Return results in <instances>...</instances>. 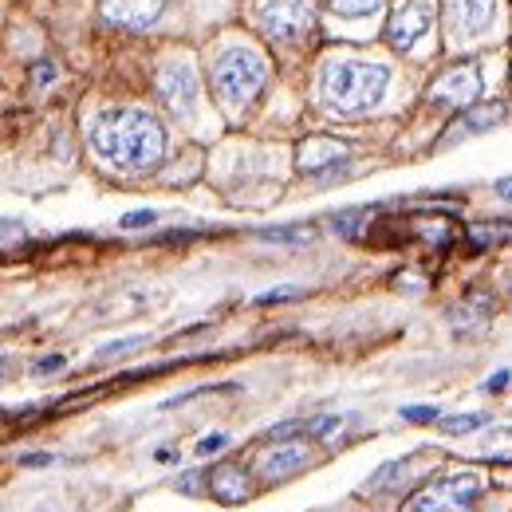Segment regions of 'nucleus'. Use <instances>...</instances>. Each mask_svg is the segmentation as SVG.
<instances>
[{
  "label": "nucleus",
  "instance_id": "nucleus-18",
  "mask_svg": "<svg viewBox=\"0 0 512 512\" xmlns=\"http://www.w3.org/2000/svg\"><path fill=\"white\" fill-rule=\"evenodd\" d=\"M138 347H146V335H127V339H115V343H107V347H99V351H95V363L127 359V355H134Z\"/></svg>",
  "mask_w": 512,
  "mask_h": 512
},
{
  "label": "nucleus",
  "instance_id": "nucleus-29",
  "mask_svg": "<svg viewBox=\"0 0 512 512\" xmlns=\"http://www.w3.org/2000/svg\"><path fill=\"white\" fill-rule=\"evenodd\" d=\"M509 371H497V375H493V379H489V383H485V390H489V394H501V390H505V386H509Z\"/></svg>",
  "mask_w": 512,
  "mask_h": 512
},
{
  "label": "nucleus",
  "instance_id": "nucleus-31",
  "mask_svg": "<svg viewBox=\"0 0 512 512\" xmlns=\"http://www.w3.org/2000/svg\"><path fill=\"white\" fill-rule=\"evenodd\" d=\"M12 241H16V221L4 217V249H12Z\"/></svg>",
  "mask_w": 512,
  "mask_h": 512
},
{
  "label": "nucleus",
  "instance_id": "nucleus-20",
  "mask_svg": "<svg viewBox=\"0 0 512 512\" xmlns=\"http://www.w3.org/2000/svg\"><path fill=\"white\" fill-rule=\"evenodd\" d=\"M481 426H489V414H449V418H442L446 434H469V430H481Z\"/></svg>",
  "mask_w": 512,
  "mask_h": 512
},
{
  "label": "nucleus",
  "instance_id": "nucleus-30",
  "mask_svg": "<svg viewBox=\"0 0 512 512\" xmlns=\"http://www.w3.org/2000/svg\"><path fill=\"white\" fill-rule=\"evenodd\" d=\"M52 79H56V67H52V64L36 67V83H52Z\"/></svg>",
  "mask_w": 512,
  "mask_h": 512
},
{
  "label": "nucleus",
  "instance_id": "nucleus-19",
  "mask_svg": "<svg viewBox=\"0 0 512 512\" xmlns=\"http://www.w3.org/2000/svg\"><path fill=\"white\" fill-rule=\"evenodd\" d=\"M469 241H473L477 249H485V245H501V241H512V225H477V229H469Z\"/></svg>",
  "mask_w": 512,
  "mask_h": 512
},
{
  "label": "nucleus",
  "instance_id": "nucleus-28",
  "mask_svg": "<svg viewBox=\"0 0 512 512\" xmlns=\"http://www.w3.org/2000/svg\"><path fill=\"white\" fill-rule=\"evenodd\" d=\"M174 489H182V493H197V489H201V473H197V469L182 473V477L174 481Z\"/></svg>",
  "mask_w": 512,
  "mask_h": 512
},
{
  "label": "nucleus",
  "instance_id": "nucleus-26",
  "mask_svg": "<svg viewBox=\"0 0 512 512\" xmlns=\"http://www.w3.org/2000/svg\"><path fill=\"white\" fill-rule=\"evenodd\" d=\"M64 355H40L36 363H32V375H56V371H64Z\"/></svg>",
  "mask_w": 512,
  "mask_h": 512
},
{
  "label": "nucleus",
  "instance_id": "nucleus-13",
  "mask_svg": "<svg viewBox=\"0 0 512 512\" xmlns=\"http://www.w3.org/2000/svg\"><path fill=\"white\" fill-rule=\"evenodd\" d=\"M300 158V170L304 174H320V170H327V166H335V162H343L347 154H351V146L347 142H339V138H304L300 142V150H296Z\"/></svg>",
  "mask_w": 512,
  "mask_h": 512
},
{
  "label": "nucleus",
  "instance_id": "nucleus-22",
  "mask_svg": "<svg viewBox=\"0 0 512 512\" xmlns=\"http://www.w3.org/2000/svg\"><path fill=\"white\" fill-rule=\"evenodd\" d=\"M327 4H331V12H335V16H347V20L367 16V12H375V8H379V0H327Z\"/></svg>",
  "mask_w": 512,
  "mask_h": 512
},
{
  "label": "nucleus",
  "instance_id": "nucleus-6",
  "mask_svg": "<svg viewBox=\"0 0 512 512\" xmlns=\"http://www.w3.org/2000/svg\"><path fill=\"white\" fill-rule=\"evenodd\" d=\"M154 87H158V99L178 119H193V107H197V71H193V64H186V60L162 64L154 75Z\"/></svg>",
  "mask_w": 512,
  "mask_h": 512
},
{
  "label": "nucleus",
  "instance_id": "nucleus-2",
  "mask_svg": "<svg viewBox=\"0 0 512 512\" xmlns=\"http://www.w3.org/2000/svg\"><path fill=\"white\" fill-rule=\"evenodd\" d=\"M390 83V67L367 60H331L320 71V95L327 107L343 115H363L383 99Z\"/></svg>",
  "mask_w": 512,
  "mask_h": 512
},
{
  "label": "nucleus",
  "instance_id": "nucleus-34",
  "mask_svg": "<svg viewBox=\"0 0 512 512\" xmlns=\"http://www.w3.org/2000/svg\"><path fill=\"white\" fill-rule=\"evenodd\" d=\"M497 197H501V201H512V178H501V182H497Z\"/></svg>",
  "mask_w": 512,
  "mask_h": 512
},
{
  "label": "nucleus",
  "instance_id": "nucleus-15",
  "mask_svg": "<svg viewBox=\"0 0 512 512\" xmlns=\"http://www.w3.org/2000/svg\"><path fill=\"white\" fill-rule=\"evenodd\" d=\"M209 493L225 505H241L249 497V481H245V469L233 465V461H221L217 469H209Z\"/></svg>",
  "mask_w": 512,
  "mask_h": 512
},
{
  "label": "nucleus",
  "instance_id": "nucleus-7",
  "mask_svg": "<svg viewBox=\"0 0 512 512\" xmlns=\"http://www.w3.org/2000/svg\"><path fill=\"white\" fill-rule=\"evenodd\" d=\"M430 24H434V4H430V0H410V4H402V8L394 12V20H390V28H386V40H390V48L410 52V48L430 32Z\"/></svg>",
  "mask_w": 512,
  "mask_h": 512
},
{
  "label": "nucleus",
  "instance_id": "nucleus-10",
  "mask_svg": "<svg viewBox=\"0 0 512 512\" xmlns=\"http://www.w3.org/2000/svg\"><path fill=\"white\" fill-rule=\"evenodd\" d=\"M501 119H505V103H473V107H465V111L453 119V127L442 134L438 146H457V142H465V138H477V134L497 127Z\"/></svg>",
  "mask_w": 512,
  "mask_h": 512
},
{
  "label": "nucleus",
  "instance_id": "nucleus-25",
  "mask_svg": "<svg viewBox=\"0 0 512 512\" xmlns=\"http://www.w3.org/2000/svg\"><path fill=\"white\" fill-rule=\"evenodd\" d=\"M363 213H367V209H351V213H339V217H331V229L347 237V233H355V229H359V221H355V217H363Z\"/></svg>",
  "mask_w": 512,
  "mask_h": 512
},
{
  "label": "nucleus",
  "instance_id": "nucleus-5",
  "mask_svg": "<svg viewBox=\"0 0 512 512\" xmlns=\"http://www.w3.org/2000/svg\"><path fill=\"white\" fill-rule=\"evenodd\" d=\"M256 24L272 40H304L312 32V4L308 0H260Z\"/></svg>",
  "mask_w": 512,
  "mask_h": 512
},
{
  "label": "nucleus",
  "instance_id": "nucleus-12",
  "mask_svg": "<svg viewBox=\"0 0 512 512\" xmlns=\"http://www.w3.org/2000/svg\"><path fill=\"white\" fill-rule=\"evenodd\" d=\"M99 4H103V16L119 28H146L166 8V0H99Z\"/></svg>",
  "mask_w": 512,
  "mask_h": 512
},
{
  "label": "nucleus",
  "instance_id": "nucleus-21",
  "mask_svg": "<svg viewBox=\"0 0 512 512\" xmlns=\"http://www.w3.org/2000/svg\"><path fill=\"white\" fill-rule=\"evenodd\" d=\"M406 469H410V461H394V465H383V469H379V477H371L363 489H367V493H379V489H386V485L402 481V477H406Z\"/></svg>",
  "mask_w": 512,
  "mask_h": 512
},
{
  "label": "nucleus",
  "instance_id": "nucleus-27",
  "mask_svg": "<svg viewBox=\"0 0 512 512\" xmlns=\"http://www.w3.org/2000/svg\"><path fill=\"white\" fill-rule=\"evenodd\" d=\"M225 442H229L225 434H205V438L197 442V453H201V457H209V453H221V449H225Z\"/></svg>",
  "mask_w": 512,
  "mask_h": 512
},
{
  "label": "nucleus",
  "instance_id": "nucleus-17",
  "mask_svg": "<svg viewBox=\"0 0 512 512\" xmlns=\"http://www.w3.org/2000/svg\"><path fill=\"white\" fill-rule=\"evenodd\" d=\"M256 241H272V245H308L316 241V225H276V229H256Z\"/></svg>",
  "mask_w": 512,
  "mask_h": 512
},
{
  "label": "nucleus",
  "instance_id": "nucleus-9",
  "mask_svg": "<svg viewBox=\"0 0 512 512\" xmlns=\"http://www.w3.org/2000/svg\"><path fill=\"white\" fill-rule=\"evenodd\" d=\"M497 16V0H446V24L453 36H481Z\"/></svg>",
  "mask_w": 512,
  "mask_h": 512
},
{
  "label": "nucleus",
  "instance_id": "nucleus-11",
  "mask_svg": "<svg viewBox=\"0 0 512 512\" xmlns=\"http://www.w3.org/2000/svg\"><path fill=\"white\" fill-rule=\"evenodd\" d=\"M308 465V446L304 442H272L256 457V473L264 481H280V477H292L296 469Z\"/></svg>",
  "mask_w": 512,
  "mask_h": 512
},
{
  "label": "nucleus",
  "instance_id": "nucleus-14",
  "mask_svg": "<svg viewBox=\"0 0 512 512\" xmlns=\"http://www.w3.org/2000/svg\"><path fill=\"white\" fill-rule=\"evenodd\" d=\"M343 426V418L339 414H320V418H292V422H280V426H272L268 434H264V442H288V438H327V434H335Z\"/></svg>",
  "mask_w": 512,
  "mask_h": 512
},
{
  "label": "nucleus",
  "instance_id": "nucleus-3",
  "mask_svg": "<svg viewBox=\"0 0 512 512\" xmlns=\"http://www.w3.org/2000/svg\"><path fill=\"white\" fill-rule=\"evenodd\" d=\"M264 79H268V60L253 48H229L213 64V91H217V103L229 115H237L253 103L260 87H264Z\"/></svg>",
  "mask_w": 512,
  "mask_h": 512
},
{
  "label": "nucleus",
  "instance_id": "nucleus-24",
  "mask_svg": "<svg viewBox=\"0 0 512 512\" xmlns=\"http://www.w3.org/2000/svg\"><path fill=\"white\" fill-rule=\"evenodd\" d=\"M154 221H158V213H154V209H134V213H127L119 225H123V229H150Z\"/></svg>",
  "mask_w": 512,
  "mask_h": 512
},
{
  "label": "nucleus",
  "instance_id": "nucleus-33",
  "mask_svg": "<svg viewBox=\"0 0 512 512\" xmlns=\"http://www.w3.org/2000/svg\"><path fill=\"white\" fill-rule=\"evenodd\" d=\"M20 465H52V457L48 453H28V457H20Z\"/></svg>",
  "mask_w": 512,
  "mask_h": 512
},
{
  "label": "nucleus",
  "instance_id": "nucleus-8",
  "mask_svg": "<svg viewBox=\"0 0 512 512\" xmlns=\"http://www.w3.org/2000/svg\"><path fill=\"white\" fill-rule=\"evenodd\" d=\"M477 95H481V71L473 64L453 67L430 87V103L438 107H473Z\"/></svg>",
  "mask_w": 512,
  "mask_h": 512
},
{
  "label": "nucleus",
  "instance_id": "nucleus-23",
  "mask_svg": "<svg viewBox=\"0 0 512 512\" xmlns=\"http://www.w3.org/2000/svg\"><path fill=\"white\" fill-rule=\"evenodd\" d=\"M402 418H406V422H414V426L442 422V418H438V406H406V410H402Z\"/></svg>",
  "mask_w": 512,
  "mask_h": 512
},
{
  "label": "nucleus",
  "instance_id": "nucleus-4",
  "mask_svg": "<svg viewBox=\"0 0 512 512\" xmlns=\"http://www.w3.org/2000/svg\"><path fill=\"white\" fill-rule=\"evenodd\" d=\"M481 489H485V477L477 469H457V473L430 481L414 497V512H473Z\"/></svg>",
  "mask_w": 512,
  "mask_h": 512
},
{
  "label": "nucleus",
  "instance_id": "nucleus-1",
  "mask_svg": "<svg viewBox=\"0 0 512 512\" xmlns=\"http://www.w3.org/2000/svg\"><path fill=\"white\" fill-rule=\"evenodd\" d=\"M91 146L119 170L150 174L162 166L166 130L142 107H107L91 127Z\"/></svg>",
  "mask_w": 512,
  "mask_h": 512
},
{
  "label": "nucleus",
  "instance_id": "nucleus-16",
  "mask_svg": "<svg viewBox=\"0 0 512 512\" xmlns=\"http://www.w3.org/2000/svg\"><path fill=\"white\" fill-rule=\"evenodd\" d=\"M493 308H497V300H493L489 292H469V296L453 308V327H461V331H477V327L489 323Z\"/></svg>",
  "mask_w": 512,
  "mask_h": 512
},
{
  "label": "nucleus",
  "instance_id": "nucleus-32",
  "mask_svg": "<svg viewBox=\"0 0 512 512\" xmlns=\"http://www.w3.org/2000/svg\"><path fill=\"white\" fill-rule=\"evenodd\" d=\"M292 296H296V292H264L260 304H280V300H292Z\"/></svg>",
  "mask_w": 512,
  "mask_h": 512
}]
</instances>
